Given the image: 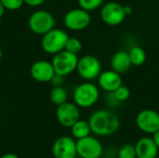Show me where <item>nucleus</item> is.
Returning a JSON list of instances; mask_svg holds the SVG:
<instances>
[{
  "label": "nucleus",
  "mask_w": 159,
  "mask_h": 158,
  "mask_svg": "<svg viewBox=\"0 0 159 158\" xmlns=\"http://www.w3.org/2000/svg\"><path fill=\"white\" fill-rule=\"evenodd\" d=\"M0 158H20L16 154H13V153H7V154H5L3 155Z\"/></svg>",
  "instance_id": "c85d7f7f"
},
{
  "label": "nucleus",
  "mask_w": 159,
  "mask_h": 158,
  "mask_svg": "<svg viewBox=\"0 0 159 158\" xmlns=\"http://www.w3.org/2000/svg\"><path fill=\"white\" fill-rule=\"evenodd\" d=\"M97 79L100 88L105 92H114L116 88L123 85L121 74L112 69L102 72Z\"/></svg>",
  "instance_id": "4468645a"
},
{
  "label": "nucleus",
  "mask_w": 159,
  "mask_h": 158,
  "mask_svg": "<svg viewBox=\"0 0 159 158\" xmlns=\"http://www.w3.org/2000/svg\"><path fill=\"white\" fill-rule=\"evenodd\" d=\"M152 139L154 141V142L156 143V145L157 146V148L159 149V130L155 132L153 135H152Z\"/></svg>",
  "instance_id": "cd10ccee"
},
{
  "label": "nucleus",
  "mask_w": 159,
  "mask_h": 158,
  "mask_svg": "<svg viewBox=\"0 0 159 158\" xmlns=\"http://www.w3.org/2000/svg\"><path fill=\"white\" fill-rule=\"evenodd\" d=\"M56 118L62 127L70 129L80 119L79 107L75 102H69L58 105L56 109Z\"/></svg>",
  "instance_id": "9b49d317"
},
{
  "label": "nucleus",
  "mask_w": 159,
  "mask_h": 158,
  "mask_svg": "<svg viewBox=\"0 0 159 158\" xmlns=\"http://www.w3.org/2000/svg\"><path fill=\"white\" fill-rule=\"evenodd\" d=\"M2 56H3V51H2V48L0 47V61L2 59Z\"/></svg>",
  "instance_id": "2f4dec72"
},
{
  "label": "nucleus",
  "mask_w": 159,
  "mask_h": 158,
  "mask_svg": "<svg viewBox=\"0 0 159 158\" xmlns=\"http://www.w3.org/2000/svg\"><path fill=\"white\" fill-rule=\"evenodd\" d=\"M71 134L72 137L75 140H79L82 138H85L91 133L90 126L89 124V121H85L82 119H79L76 121L71 128Z\"/></svg>",
  "instance_id": "f3484780"
},
{
  "label": "nucleus",
  "mask_w": 159,
  "mask_h": 158,
  "mask_svg": "<svg viewBox=\"0 0 159 158\" xmlns=\"http://www.w3.org/2000/svg\"><path fill=\"white\" fill-rule=\"evenodd\" d=\"M30 30L38 35H44L56 26V20L52 13L48 10L38 9L34 11L28 19Z\"/></svg>",
  "instance_id": "20e7f679"
},
{
  "label": "nucleus",
  "mask_w": 159,
  "mask_h": 158,
  "mask_svg": "<svg viewBox=\"0 0 159 158\" xmlns=\"http://www.w3.org/2000/svg\"><path fill=\"white\" fill-rule=\"evenodd\" d=\"M63 78H64V76L55 74V75L50 80V83L53 85V87H55V86H61L62 83H63Z\"/></svg>",
  "instance_id": "a878e982"
},
{
  "label": "nucleus",
  "mask_w": 159,
  "mask_h": 158,
  "mask_svg": "<svg viewBox=\"0 0 159 158\" xmlns=\"http://www.w3.org/2000/svg\"><path fill=\"white\" fill-rule=\"evenodd\" d=\"M124 10H125V13H126L127 16H129V15L132 13V8H131V7L129 6V5L124 6Z\"/></svg>",
  "instance_id": "c756f323"
},
{
  "label": "nucleus",
  "mask_w": 159,
  "mask_h": 158,
  "mask_svg": "<svg viewBox=\"0 0 159 158\" xmlns=\"http://www.w3.org/2000/svg\"><path fill=\"white\" fill-rule=\"evenodd\" d=\"M104 0H77L79 7L90 12L100 8L103 5Z\"/></svg>",
  "instance_id": "4be33fe9"
},
{
  "label": "nucleus",
  "mask_w": 159,
  "mask_h": 158,
  "mask_svg": "<svg viewBox=\"0 0 159 158\" xmlns=\"http://www.w3.org/2000/svg\"><path fill=\"white\" fill-rule=\"evenodd\" d=\"M100 98V89L95 84L87 81L78 85L73 92L74 102L79 107L88 109L94 106Z\"/></svg>",
  "instance_id": "f03ea898"
},
{
  "label": "nucleus",
  "mask_w": 159,
  "mask_h": 158,
  "mask_svg": "<svg viewBox=\"0 0 159 158\" xmlns=\"http://www.w3.org/2000/svg\"><path fill=\"white\" fill-rule=\"evenodd\" d=\"M5 11H6V8H5V7L3 6V4H2L1 1H0V19L4 16Z\"/></svg>",
  "instance_id": "7c9ffc66"
},
{
  "label": "nucleus",
  "mask_w": 159,
  "mask_h": 158,
  "mask_svg": "<svg viewBox=\"0 0 159 158\" xmlns=\"http://www.w3.org/2000/svg\"><path fill=\"white\" fill-rule=\"evenodd\" d=\"M82 48H83V44L77 37L69 36L65 44V47H64L65 50L77 55L82 51Z\"/></svg>",
  "instance_id": "412c9836"
},
{
  "label": "nucleus",
  "mask_w": 159,
  "mask_h": 158,
  "mask_svg": "<svg viewBox=\"0 0 159 158\" xmlns=\"http://www.w3.org/2000/svg\"><path fill=\"white\" fill-rule=\"evenodd\" d=\"M76 71L81 78L86 81L97 79L102 73V63L93 55H84L78 59Z\"/></svg>",
  "instance_id": "423d86ee"
},
{
  "label": "nucleus",
  "mask_w": 159,
  "mask_h": 158,
  "mask_svg": "<svg viewBox=\"0 0 159 158\" xmlns=\"http://www.w3.org/2000/svg\"><path fill=\"white\" fill-rule=\"evenodd\" d=\"M46 1H58V0H46Z\"/></svg>",
  "instance_id": "473e14b6"
},
{
  "label": "nucleus",
  "mask_w": 159,
  "mask_h": 158,
  "mask_svg": "<svg viewBox=\"0 0 159 158\" xmlns=\"http://www.w3.org/2000/svg\"><path fill=\"white\" fill-rule=\"evenodd\" d=\"M107 93L108 94L105 97V102H106V104L109 107H111V108L117 107L121 103V102L118 101V99L116 97V95H115L114 92H107Z\"/></svg>",
  "instance_id": "393cba45"
},
{
  "label": "nucleus",
  "mask_w": 159,
  "mask_h": 158,
  "mask_svg": "<svg viewBox=\"0 0 159 158\" xmlns=\"http://www.w3.org/2000/svg\"><path fill=\"white\" fill-rule=\"evenodd\" d=\"M46 0H23L24 4L29 6V7H37L41 5L44 4Z\"/></svg>",
  "instance_id": "bb28decb"
},
{
  "label": "nucleus",
  "mask_w": 159,
  "mask_h": 158,
  "mask_svg": "<svg viewBox=\"0 0 159 158\" xmlns=\"http://www.w3.org/2000/svg\"><path fill=\"white\" fill-rule=\"evenodd\" d=\"M55 74L52 62L46 60H38L34 61L30 68L31 76L34 80L39 83L50 82Z\"/></svg>",
  "instance_id": "ddd939ff"
},
{
  "label": "nucleus",
  "mask_w": 159,
  "mask_h": 158,
  "mask_svg": "<svg viewBox=\"0 0 159 158\" xmlns=\"http://www.w3.org/2000/svg\"><path fill=\"white\" fill-rule=\"evenodd\" d=\"M69 34L61 28H53L44 35L41 39L42 49L49 55H55L63 50Z\"/></svg>",
  "instance_id": "7ed1b4c3"
},
{
  "label": "nucleus",
  "mask_w": 159,
  "mask_h": 158,
  "mask_svg": "<svg viewBox=\"0 0 159 158\" xmlns=\"http://www.w3.org/2000/svg\"><path fill=\"white\" fill-rule=\"evenodd\" d=\"M136 126L143 133L153 135L159 130V113L152 109L142 110L136 116Z\"/></svg>",
  "instance_id": "9d476101"
},
{
  "label": "nucleus",
  "mask_w": 159,
  "mask_h": 158,
  "mask_svg": "<svg viewBox=\"0 0 159 158\" xmlns=\"http://www.w3.org/2000/svg\"><path fill=\"white\" fill-rule=\"evenodd\" d=\"M78 59L79 58L76 54L63 49L59 53L53 55L51 62L57 74L66 76L76 71Z\"/></svg>",
  "instance_id": "39448f33"
},
{
  "label": "nucleus",
  "mask_w": 159,
  "mask_h": 158,
  "mask_svg": "<svg viewBox=\"0 0 159 158\" xmlns=\"http://www.w3.org/2000/svg\"><path fill=\"white\" fill-rule=\"evenodd\" d=\"M77 156L81 158H101L103 154V146L100 140L93 136L76 140Z\"/></svg>",
  "instance_id": "1a4fd4ad"
},
{
  "label": "nucleus",
  "mask_w": 159,
  "mask_h": 158,
  "mask_svg": "<svg viewBox=\"0 0 159 158\" xmlns=\"http://www.w3.org/2000/svg\"><path fill=\"white\" fill-rule=\"evenodd\" d=\"M52 154L54 158H76V141L73 137H59L53 143Z\"/></svg>",
  "instance_id": "f8f14e48"
},
{
  "label": "nucleus",
  "mask_w": 159,
  "mask_h": 158,
  "mask_svg": "<svg viewBox=\"0 0 159 158\" xmlns=\"http://www.w3.org/2000/svg\"><path fill=\"white\" fill-rule=\"evenodd\" d=\"M0 1L5 7L6 10H9V11L19 10L24 5L23 0H0Z\"/></svg>",
  "instance_id": "b1692460"
},
{
  "label": "nucleus",
  "mask_w": 159,
  "mask_h": 158,
  "mask_svg": "<svg viewBox=\"0 0 159 158\" xmlns=\"http://www.w3.org/2000/svg\"><path fill=\"white\" fill-rule=\"evenodd\" d=\"M131 64L134 66H141L146 61V52L140 46H133L129 51Z\"/></svg>",
  "instance_id": "a211bd4d"
},
{
  "label": "nucleus",
  "mask_w": 159,
  "mask_h": 158,
  "mask_svg": "<svg viewBox=\"0 0 159 158\" xmlns=\"http://www.w3.org/2000/svg\"><path fill=\"white\" fill-rule=\"evenodd\" d=\"M100 15L102 20L109 26L120 25L127 17L124 6L115 1H109L103 4L101 7Z\"/></svg>",
  "instance_id": "0eeeda50"
},
{
  "label": "nucleus",
  "mask_w": 159,
  "mask_h": 158,
  "mask_svg": "<svg viewBox=\"0 0 159 158\" xmlns=\"http://www.w3.org/2000/svg\"><path fill=\"white\" fill-rule=\"evenodd\" d=\"M116 97L118 99L119 102H124L126 101H128L130 97V90L128 87L124 86V85H121L118 88H116L115 91H114Z\"/></svg>",
  "instance_id": "5701e85b"
},
{
  "label": "nucleus",
  "mask_w": 159,
  "mask_h": 158,
  "mask_svg": "<svg viewBox=\"0 0 159 158\" xmlns=\"http://www.w3.org/2000/svg\"><path fill=\"white\" fill-rule=\"evenodd\" d=\"M49 99L53 104L58 106L67 102L68 93L62 86H55L50 90Z\"/></svg>",
  "instance_id": "6ab92c4d"
},
{
  "label": "nucleus",
  "mask_w": 159,
  "mask_h": 158,
  "mask_svg": "<svg viewBox=\"0 0 159 158\" xmlns=\"http://www.w3.org/2000/svg\"><path fill=\"white\" fill-rule=\"evenodd\" d=\"M156 158H159V156H157V157H156Z\"/></svg>",
  "instance_id": "72a5a7b5"
},
{
  "label": "nucleus",
  "mask_w": 159,
  "mask_h": 158,
  "mask_svg": "<svg viewBox=\"0 0 159 158\" xmlns=\"http://www.w3.org/2000/svg\"><path fill=\"white\" fill-rule=\"evenodd\" d=\"M111 69L116 71L118 74H124L128 72L132 66L129 51L126 50H118L116 51L111 58Z\"/></svg>",
  "instance_id": "dca6fc26"
},
{
  "label": "nucleus",
  "mask_w": 159,
  "mask_h": 158,
  "mask_svg": "<svg viewBox=\"0 0 159 158\" xmlns=\"http://www.w3.org/2000/svg\"><path fill=\"white\" fill-rule=\"evenodd\" d=\"M134 145L137 158H156L158 156L159 149L154 142L152 137H142Z\"/></svg>",
  "instance_id": "2eb2a0df"
},
{
  "label": "nucleus",
  "mask_w": 159,
  "mask_h": 158,
  "mask_svg": "<svg viewBox=\"0 0 159 158\" xmlns=\"http://www.w3.org/2000/svg\"><path fill=\"white\" fill-rule=\"evenodd\" d=\"M116 158H137L135 145L131 143L122 145L117 151Z\"/></svg>",
  "instance_id": "aec40b11"
},
{
  "label": "nucleus",
  "mask_w": 159,
  "mask_h": 158,
  "mask_svg": "<svg viewBox=\"0 0 159 158\" xmlns=\"http://www.w3.org/2000/svg\"><path fill=\"white\" fill-rule=\"evenodd\" d=\"M91 22V16L89 11L78 7L68 10L63 17L64 26L70 31L85 30Z\"/></svg>",
  "instance_id": "6e6552de"
},
{
  "label": "nucleus",
  "mask_w": 159,
  "mask_h": 158,
  "mask_svg": "<svg viewBox=\"0 0 159 158\" xmlns=\"http://www.w3.org/2000/svg\"><path fill=\"white\" fill-rule=\"evenodd\" d=\"M91 132L100 137H107L115 134L120 127L118 116L107 109L97 110L89 118Z\"/></svg>",
  "instance_id": "f257e3e1"
}]
</instances>
